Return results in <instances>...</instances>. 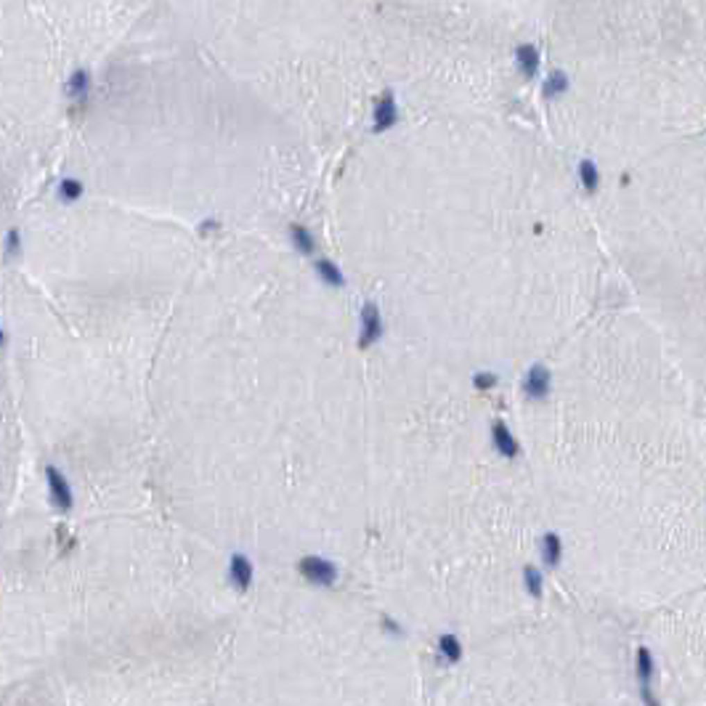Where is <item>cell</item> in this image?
I'll use <instances>...</instances> for the list:
<instances>
[{
    "mask_svg": "<svg viewBox=\"0 0 706 706\" xmlns=\"http://www.w3.org/2000/svg\"><path fill=\"white\" fill-rule=\"evenodd\" d=\"M385 337V316L377 301H364L359 308V335H356V346L359 351L375 348Z\"/></svg>",
    "mask_w": 706,
    "mask_h": 706,
    "instance_id": "obj_1",
    "label": "cell"
},
{
    "mask_svg": "<svg viewBox=\"0 0 706 706\" xmlns=\"http://www.w3.org/2000/svg\"><path fill=\"white\" fill-rule=\"evenodd\" d=\"M634 680H637V693L643 706H662L659 691H656V659L646 646L634 650Z\"/></svg>",
    "mask_w": 706,
    "mask_h": 706,
    "instance_id": "obj_2",
    "label": "cell"
},
{
    "mask_svg": "<svg viewBox=\"0 0 706 706\" xmlns=\"http://www.w3.org/2000/svg\"><path fill=\"white\" fill-rule=\"evenodd\" d=\"M521 393L526 401H547L553 396V369L544 361L528 364L523 377H521Z\"/></svg>",
    "mask_w": 706,
    "mask_h": 706,
    "instance_id": "obj_3",
    "label": "cell"
},
{
    "mask_svg": "<svg viewBox=\"0 0 706 706\" xmlns=\"http://www.w3.org/2000/svg\"><path fill=\"white\" fill-rule=\"evenodd\" d=\"M298 573L311 587H335L340 579L337 563L324 555H303L298 560Z\"/></svg>",
    "mask_w": 706,
    "mask_h": 706,
    "instance_id": "obj_4",
    "label": "cell"
},
{
    "mask_svg": "<svg viewBox=\"0 0 706 706\" xmlns=\"http://www.w3.org/2000/svg\"><path fill=\"white\" fill-rule=\"evenodd\" d=\"M398 120H401V106H398V99H396V90L385 88L372 101V115H369L372 133H388L398 125Z\"/></svg>",
    "mask_w": 706,
    "mask_h": 706,
    "instance_id": "obj_5",
    "label": "cell"
},
{
    "mask_svg": "<svg viewBox=\"0 0 706 706\" xmlns=\"http://www.w3.org/2000/svg\"><path fill=\"white\" fill-rule=\"evenodd\" d=\"M45 486H48L51 505L59 512H69L75 507V491L64 470H59L56 465H45Z\"/></svg>",
    "mask_w": 706,
    "mask_h": 706,
    "instance_id": "obj_6",
    "label": "cell"
},
{
    "mask_svg": "<svg viewBox=\"0 0 706 706\" xmlns=\"http://www.w3.org/2000/svg\"><path fill=\"white\" fill-rule=\"evenodd\" d=\"M489 444L496 457H502L505 462H515L521 457V441L502 417H494L489 422Z\"/></svg>",
    "mask_w": 706,
    "mask_h": 706,
    "instance_id": "obj_7",
    "label": "cell"
},
{
    "mask_svg": "<svg viewBox=\"0 0 706 706\" xmlns=\"http://www.w3.org/2000/svg\"><path fill=\"white\" fill-rule=\"evenodd\" d=\"M226 576H228V585L237 592H250L253 582H255V566L244 553H231L228 566H226Z\"/></svg>",
    "mask_w": 706,
    "mask_h": 706,
    "instance_id": "obj_8",
    "label": "cell"
},
{
    "mask_svg": "<svg viewBox=\"0 0 706 706\" xmlns=\"http://www.w3.org/2000/svg\"><path fill=\"white\" fill-rule=\"evenodd\" d=\"M512 67L523 80H537L541 72V51L534 43H518L512 48Z\"/></svg>",
    "mask_w": 706,
    "mask_h": 706,
    "instance_id": "obj_9",
    "label": "cell"
},
{
    "mask_svg": "<svg viewBox=\"0 0 706 706\" xmlns=\"http://www.w3.org/2000/svg\"><path fill=\"white\" fill-rule=\"evenodd\" d=\"M539 547V560L544 569L550 571H557L563 566V555H566V544H563V537L557 531H544L537 541Z\"/></svg>",
    "mask_w": 706,
    "mask_h": 706,
    "instance_id": "obj_10",
    "label": "cell"
},
{
    "mask_svg": "<svg viewBox=\"0 0 706 706\" xmlns=\"http://www.w3.org/2000/svg\"><path fill=\"white\" fill-rule=\"evenodd\" d=\"M314 274H316V279L324 287H330V289H346L348 287L346 271L340 269V263H335V260L327 255L314 258Z\"/></svg>",
    "mask_w": 706,
    "mask_h": 706,
    "instance_id": "obj_11",
    "label": "cell"
},
{
    "mask_svg": "<svg viewBox=\"0 0 706 706\" xmlns=\"http://www.w3.org/2000/svg\"><path fill=\"white\" fill-rule=\"evenodd\" d=\"M90 88H93V75H90L88 67H77L69 72L67 83H64V96L75 104H85L90 96Z\"/></svg>",
    "mask_w": 706,
    "mask_h": 706,
    "instance_id": "obj_12",
    "label": "cell"
},
{
    "mask_svg": "<svg viewBox=\"0 0 706 706\" xmlns=\"http://www.w3.org/2000/svg\"><path fill=\"white\" fill-rule=\"evenodd\" d=\"M287 239L292 244V250L303 258H316V253H319V239H316V234L308 226L289 224L287 226Z\"/></svg>",
    "mask_w": 706,
    "mask_h": 706,
    "instance_id": "obj_13",
    "label": "cell"
},
{
    "mask_svg": "<svg viewBox=\"0 0 706 706\" xmlns=\"http://www.w3.org/2000/svg\"><path fill=\"white\" fill-rule=\"evenodd\" d=\"M539 90H541V99H544V101H557V99H563V96L571 90V77H569L566 69L555 67V69H550V72L544 75V80L539 83Z\"/></svg>",
    "mask_w": 706,
    "mask_h": 706,
    "instance_id": "obj_14",
    "label": "cell"
},
{
    "mask_svg": "<svg viewBox=\"0 0 706 706\" xmlns=\"http://www.w3.org/2000/svg\"><path fill=\"white\" fill-rule=\"evenodd\" d=\"M436 653L441 662L460 664L465 659V643H462V637L454 634V632H441L436 640Z\"/></svg>",
    "mask_w": 706,
    "mask_h": 706,
    "instance_id": "obj_15",
    "label": "cell"
},
{
    "mask_svg": "<svg viewBox=\"0 0 706 706\" xmlns=\"http://www.w3.org/2000/svg\"><path fill=\"white\" fill-rule=\"evenodd\" d=\"M576 180H579V186L585 189L587 194H595V192L600 189L603 173L592 157H582V160L576 162Z\"/></svg>",
    "mask_w": 706,
    "mask_h": 706,
    "instance_id": "obj_16",
    "label": "cell"
},
{
    "mask_svg": "<svg viewBox=\"0 0 706 706\" xmlns=\"http://www.w3.org/2000/svg\"><path fill=\"white\" fill-rule=\"evenodd\" d=\"M521 585H523L528 598H541L544 595V571L534 563H526L521 569Z\"/></svg>",
    "mask_w": 706,
    "mask_h": 706,
    "instance_id": "obj_17",
    "label": "cell"
},
{
    "mask_svg": "<svg viewBox=\"0 0 706 706\" xmlns=\"http://www.w3.org/2000/svg\"><path fill=\"white\" fill-rule=\"evenodd\" d=\"M85 194V183L80 178H72V176H67V178L59 180V186H56V196H59V202L64 205H75L80 202Z\"/></svg>",
    "mask_w": 706,
    "mask_h": 706,
    "instance_id": "obj_18",
    "label": "cell"
},
{
    "mask_svg": "<svg viewBox=\"0 0 706 706\" xmlns=\"http://www.w3.org/2000/svg\"><path fill=\"white\" fill-rule=\"evenodd\" d=\"M24 253V237H22V228H8L6 231V239H3V258L6 260H16V258Z\"/></svg>",
    "mask_w": 706,
    "mask_h": 706,
    "instance_id": "obj_19",
    "label": "cell"
},
{
    "mask_svg": "<svg viewBox=\"0 0 706 706\" xmlns=\"http://www.w3.org/2000/svg\"><path fill=\"white\" fill-rule=\"evenodd\" d=\"M470 383H473V388L478 393H489L499 385V375H496L494 369H476L470 375Z\"/></svg>",
    "mask_w": 706,
    "mask_h": 706,
    "instance_id": "obj_20",
    "label": "cell"
},
{
    "mask_svg": "<svg viewBox=\"0 0 706 706\" xmlns=\"http://www.w3.org/2000/svg\"><path fill=\"white\" fill-rule=\"evenodd\" d=\"M380 630L385 632L388 637H404V627H401V621H396L393 616L380 619Z\"/></svg>",
    "mask_w": 706,
    "mask_h": 706,
    "instance_id": "obj_21",
    "label": "cell"
},
{
    "mask_svg": "<svg viewBox=\"0 0 706 706\" xmlns=\"http://www.w3.org/2000/svg\"><path fill=\"white\" fill-rule=\"evenodd\" d=\"M221 224L218 221H210V218H205L202 224H199V234H210V231H218Z\"/></svg>",
    "mask_w": 706,
    "mask_h": 706,
    "instance_id": "obj_22",
    "label": "cell"
},
{
    "mask_svg": "<svg viewBox=\"0 0 706 706\" xmlns=\"http://www.w3.org/2000/svg\"><path fill=\"white\" fill-rule=\"evenodd\" d=\"M8 346V335H6V330L0 327V348H6Z\"/></svg>",
    "mask_w": 706,
    "mask_h": 706,
    "instance_id": "obj_23",
    "label": "cell"
}]
</instances>
